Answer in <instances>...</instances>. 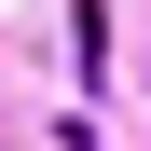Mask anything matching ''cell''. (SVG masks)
<instances>
[{
  "label": "cell",
  "mask_w": 151,
  "mask_h": 151,
  "mask_svg": "<svg viewBox=\"0 0 151 151\" xmlns=\"http://www.w3.org/2000/svg\"><path fill=\"white\" fill-rule=\"evenodd\" d=\"M69 69H83V83H110V14H96V0L69 14Z\"/></svg>",
  "instance_id": "6da1fadb"
}]
</instances>
